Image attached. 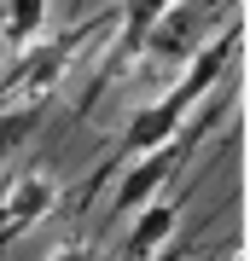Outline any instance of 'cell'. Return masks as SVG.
I'll return each mask as SVG.
<instances>
[{
    "label": "cell",
    "instance_id": "5b68a950",
    "mask_svg": "<svg viewBox=\"0 0 250 261\" xmlns=\"http://www.w3.org/2000/svg\"><path fill=\"white\" fill-rule=\"evenodd\" d=\"M41 111H47V99H35V93H18V105H6L0 111V163L18 151L29 134L41 128Z\"/></svg>",
    "mask_w": 250,
    "mask_h": 261
},
{
    "label": "cell",
    "instance_id": "6da1fadb",
    "mask_svg": "<svg viewBox=\"0 0 250 261\" xmlns=\"http://www.w3.org/2000/svg\"><path fill=\"white\" fill-rule=\"evenodd\" d=\"M186 151H192V145H186L180 134H175V140H163V145H146V151H134V168L117 180L111 203H117V209H140L146 197H157V192L169 186V174H175V168L186 163Z\"/></svg>",
    "mask_w": 250,
    "mask_h": 261
},
{
    "label": "cell",
    "instance_id": "277c9868",
    "mask_svg": "<svg viewBox=\"0 0 250 261\" xmlns=\"http://www.w3.org/2000/svg\"><path fill=\"white\" fill-rule=\"evenodd\" d=\"M47 12H53V0H6L0 6V41L12 53H24L35 35H47Z\"/></svg>",
    "mask_w": 250,
    "mask_h": 261
},
{
    "label": "cell",
    "instance_id": "8992f818",
    "mask_svg": "<svg viewBox=\"0 0 250 261\" xmlns=\"http://www.w3.org/2000/svg\"><path fill=\"white\" fill-rule=\"evenodd\" d=\"M169 6H175V0H122V6H117V23H122V47H117V53L128 58V53L140 47V41L151 35V23H157Z\"/></svg>",
    "mask_w": 250,
    "mask_h": 261
},
{
    "label": "cell",
    "instance_id": "3957f363",
    "mask_svg": "<svg viewBox=\"0 0 250 261\" xmlns=\"http://www.w3.org/2000/svg\"><path fill=\"white\" fill-rule=\"evenodd\" d=\"M134 215H140V221L128 226V238H122L128 255H157L163 244L175 238V226H180V203H169V197H146Z\"/></svg>",
    "mask_w": 250,
    "mask_h": 261
},
{
    "label": "cell",
    "instance_id": "7a4b0ae2",
    "mask_svg": "<svg viewBox=\"0 0 250 261\" xmlns=\"http://www.w3.org/2000/svg\"><path fill=\"white\" fill-rule=\"evenodd\" d=\"M58 203V180L53 174H18L0 197V232H18V226H35L47 221Z\"/></svg>",
    "mask_w": 250,
    "mask_h": 261
}]
</instances>
